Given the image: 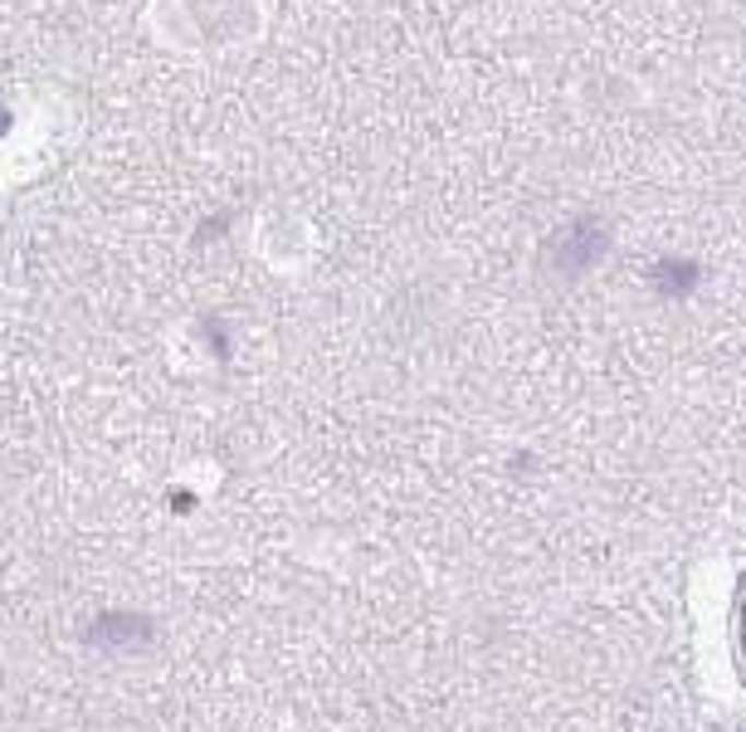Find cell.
I'll list each match as a JSON object with an SVG mask.
<instances>
[{
  "label": "cell",
  "instance_id": "cell-1",
  "mask_svg": "<svg viewBox=\"0 0 746 732\" xmlns=\"http://www.w3.org/2000/svg\"><path fill=\"white\" fill-rule=\"evenodd\" d=\"M146 630H152V625H146L142 615H103V621L88 630V640L93 645H108V650H113V645H137Z\"/></svg>",
  "mask_w": 746,
  "mask_h": 732
}]
</instances>
